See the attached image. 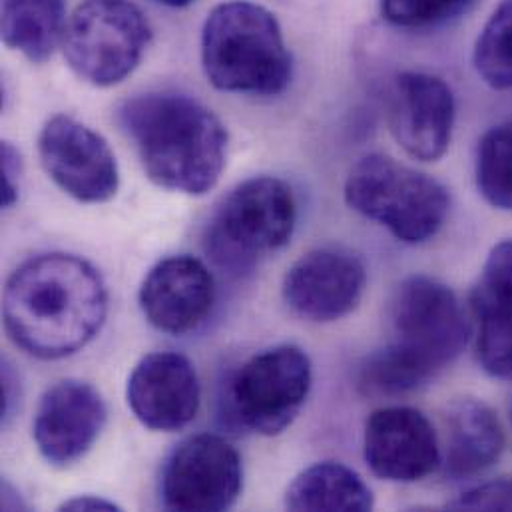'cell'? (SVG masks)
<instances>
[{
    "instance_id": "obj_16",
    "label": "cell",
    "mask_w": 512,
    "mask_h": 512,
    "mask_svg": "<svg viewBox=\"0 0 512 512\" xmlns=\"http://www.w3.org/2000/svg\"><path fill=\"white\" fill-rule=\"evenodd\" d=\"M138 299L150 325L168 335H186L212 315L214 275L198 257H166L150 269Z\"/></svg>"
},
{
    "instance_id": "obj_24",
    "label": "cell",
    "mask_w": 512,
    "mask_h": 512,
    "mask_svg": "<svg viewBox=\"0 0 512 512\" xmlns=\"http://www.w3.org/2000/svg\"><path fill=\"white\" fill-rule=\"evenodd\" d=\"M449 507L457 511H512V479L475 487Z\"/></svg>"
},
{
    "instance_id": "obj_12",
    "label": "cell",
    "mask_w": 512,
    "mask_h": 512,
    "mask_svg": "<svg viewBox=\"0 0 512 512\" xmlns=\"http://www.w3.org/2000/svg\"><path fill=\"white\" fill-rule=\"evenodd\" d=\"M363 453L369 469L391 483H417L443 461L433 423L413 407L377 409L365 423Z\"/></svg>"
},
{
    "instance_id": "obj_28",
    "label": "cell",
    "mask_w": 512,
    "mask_h": 512,
    "mask_svg": "<svg viewBox=\"0 0 512 512\" xmlns=\"http://www.w3.org/2000/svg\"><path fill=\"white\" fill-rule=\"evenodd\" d=\"M511 423H512V399H511Z\"/></svg>"
},
{
    "instance_id": "obj_20",
    "label": "cell",
    "mask_w": 512,
    "mask_h": 512,
    "mask_svg": "<svg viewBox=\"0 0 512 512\" xmlns=\"http://www.w3.org/2000/svg\"><path fill=\"white\" fill-rule=\"evenodd\" d=\"M371 489L349 467L333 461L317 463L299 473L285 493L291 511H371Z\"/></svg>"
},
{
    "instance_id": "obj_21",
    "label": "cell",
    "mask_w": 512,
    "mask_h": 512,
    "mask_svg": "<svg viewBox=\"0 0 512 512\" xmlns=\"http://www.w3.org/2000/svg\"><path fill=\"white\" fill-rule=\"evenodd\" d=\"M475 176L493 208L512 212V118L493 126L479 142Z\"/></svg>"
},
{
    "instance_id": "obj_10",
    "label": "cell",
    "mask_w": 512,
    "mask_h": 512,
    "mask_svg": "<svg viewBox=\"0 0 512 512\" xmlns=\"http://www.w3.org/2000/svg\"><path fill=\"white\" fill-rule=\"evenodd\" d=\"M38 158L48 178L82 204H104L120 188L118 162L108 142L72 116H52L38 136Z\"/></svg>"
},
{
    "instance_id": "obj_18",
    "label": "cell",
    "mask_w": 512,
    "mask_h": 512,
    "mask_svg": "<svg viewBox=\"0 0 512 512\" xmlns=\"http://www.w3.org/2000/svg\"><path fill=\"white\" fill-rule=\"evenodd\" d=\"M443 469L449 479H471L493 467L505 449V431L495 411L479 399L455 401L447 415Z\"/></svg>"
},
{
    "instance_id": "obj_26",
    "label": "cell",
    "mask_w": 512,
    "mask_h": 512,
    "mask_svg": "<svg viewBox=\"0 0 512 512\" xmlns=\"http://www.w3.org/2000/svg\"><path fill=\"white\" fill-rule=\"evenodd\" d=\"M60 511L80 512V511H120L118 505L106 501V499H98V497H76L66 501Z\"/></svg>"
},
{
    "instance_id": "obj_9",
    "label": "cell",
    "mask_w": 512,
    "mask_h": 512,
    "mask_svg": "<svg viewBox=\"0 0 512 512\" xmlns=\"http://www.w3.org/2000/svg\"><path fill=\"white\" fill-rule=\"evenodd\" d=\"M244 489V463L234 445L218 435H196L168 457L160 497L168 511L232 509Z\"/></svg>"
},
{
    "instance_id": "obj_13",
    "label": "cell",
    "mask_w": 512,
    "mask_h": 512,
    "mask_svg": "<svg viewBox=\"0 0 512 512\" xmlns=\"http://www.w3.org/2000/svg\"><path fill=\"white\" fill-rule=\"evenodd\" d=\"M367 271L359 257L339 248H321L299 257L283 277L285 303L317 323L349 315L361 301Z\"/></svg>"
},
{
    "instance_id": "obj_15",
    "label": "cell",
    "mask_w": 512,
    "mask_h": 512,
    "mask_svg": "<svg viewBox=\"0 0 512 512\" xmlns=\"http://www.w3.org/2000/svg\"><path fill=\"white\" fill-rule=\"evenodd\" d=\"M102 395L84 381L66 379L52 385L40 399L32 435L40 455L56 467L80 461L106 425Z\"/></svg>"
},
{
    "instance_id": "obj_5",
    "label": "cell",
    "mask_w": 512,
    "mask_h": 512,
    "mask_svg": "<svg viewBox=\"0 0 512 512\" xmlns=\"http://www.w3.org/2000/svg\"><path fill=\"white\" fill-rule=\"evenodd\" d=\"M297 224V202L289 184L256 176L238 184L214 212L206 250L218 265L246 271L257 259L289 244Z\"/></svg>"
},
{
    "instance_id": "obj_19",
    "label": "cell",
    "mask_w": 512,
    "mask_h": 512,
    "mask_svg": "<svg viewBox=\"0 0 512 512\" xmlns=\"http://www.w3.org/2000/svg\"><path fill=\"white\" fill-rule=\"evenodd\" d=\"M64 0H2V42L32 64L52 58L66 30Z\"/></svg>"
},
{
    "instance_id": "obj_14",
    "label": "cell",
    "mask_w": 512,
    "mask_h": 512,
    "mask_svg": "<svg viewBox=\"0 0 512 512\" xmlns=\"http://www.w3.org/2000/svg\"><path fill=\"white\" fill-rule=\"evenodd\" d=\"M126 399L134 417L152 431L186 429L200 411L202 389L194 363L176 351H156L134 367Z\"/></svg>"
},
{
    "instance_id": "obj_8",
    "label": "cell",
    "mask_w": 512,
    "mask_h": 512,
    "mask_svg": "<svg viewBox=\"0 0 512 512\" xmlns=\"http://www.w3.org/2000/svg\"><path fill=\"white\" fill-rule=\"evenodd\" d=\"M311 361L295 345H277L250 357L232 377L228 405L248 431L275 437L299 415L311 391Z\"/></svg>"
},
{
    "instance_id": "obj_17",
    "label": "cell",
    "mask_w": 512,
    "mask_h": 512,
    "mask_svg": "<svg viewBox=\"0 0 512 512\" xmlns=\"http://www.w3.org/2000/svg\"><path fill=\"white\" fill-rule=\"evenodd\" d=\"M471 309L481 367L497 379H512V240L491 250Z\"/></svg>"
},
{
    "instance_id": "obj_7",
    "label": "cell",
    "mask_w": 512,
    "mask_h": 512,
    "mask_svg": "<svg viewBox=\"0 0 512 512\" xmlns=\"http://www.w3.org/2000/svg\"><path fill=\"white\" fill-rule=\"evenodd\" d=\"M393 347L425 381L451 365L467 347L471 325L451 287L427 277H407L389 309Z\"/></svg>"
},
{
    "instance_id": "obj_3",
    "label": "cell",
    "mask_w": 512,
    "mask_h": 512,
    "mask_svg": "<svg viewBox=\"0 0 512 512\" xmlns=\"http://www.w3.org/2000/svg\"><path fill=\"white\" fill-rule=\"evenodd\" d=\"M202 64L212 86L250 96H277L291 82V54L277 18L261 4H218L202 30Z\"/></svg>"
},
{
    "instance_id": "obj_23",
    "label": "cell",
    "mask_w": 512,
    "mask_h": 512,
    "mask_svg": "<svg viewBox=\"0 0 512 512\" xmlns=\"http://www.w3.org/2000/svg\"><path fill=\"white\" fill-rule=\"evenodd\" d=\"M473 0H381V16L405 30H423L459 16Z\"/></svg>"
},
{
    "instance_id": "obj_22",
    "label": "cell",
    "mask_w": 512,
    "mask_h": 512,
    "mask_svg": "<svg viewBox=\"0 0 512 512\" xmlns=\"http://www.w3.org/2000/svg\"><path fill=\"white\" fill-rule=\"evenodd\" d=\"M475 68L495 90L512 88V0H501L475 44Z\"/></svg>"
},
{
    "instance_id": "obj_2",
    "label": "cell",
    "mask_w": 512,
    "mask_h": 512,
    "mask_svg": "<svg viewBox=\"0 0 512 512\" xmlns=\"http://www.w3.org/2000/svg\"><path fill=\"white\" fill-rule=\"evenodd\" d=\"M118 122L146 176L160 188L208 194L228 158V130L202 102L180 92H148L126 100Z\"/></svg>"
},
{
    "instance_id": "obj_1",
    "label": "cell",
    "mask_w": 512,
    "mask_h": 512,
    "mask_svg": "<svg viewBox=\"0 0 512 512\" xmlns=\"http://www.w3.org/2000/svg\"><path fill=\"white\" fill-rule=\"evenodd\" d=\"M8 337L24 353L52 361L84 349L108 315L98 269L72 254H42L18 265L2 301Z\"/></svg>"
},
{
    "instance_id": "obj_6",
    "label": "cell",
    "mask_w": 512,
    "mask_h": 512,
    "mask_svg": "<svg viewBox=\"0 0 512 512\" xmlns=\"http://www.w3.org/2000/svg\"><path fill=\"white\" fill-rule=\"evenodd\" d=\"M150 40L152 26L134 2L84 0L66 22L62 52L78 78L108 88L138 68Z\"/></svg>"
},
{
    "instance_id": "obj_25",
    "label": "cell",
    "mask_w": 512,
    "mask_h": 512,
    "mask_svg": "<svg viewBox=\"0 0 512 512\" xmlns=\"http://www.w3.org/2000/svg\"><path fill=\"white\" fill-rule=\"evenodd\" d=\"M22 162L10 142H2V206L10 208L18 200Z\"/></svg>"
},
{
    "instance_id": "obj_27",
    "label": "cell",
    "mask_w": 512,
    "mask_h": 512,
    "mask_svg": "<svg viewBox=\"0 0 512 512\" xmlns=\"http://www.w3.org/2000/svg\"><path fill=\"white\" fill-rule=\"evenodd\" d=\"M158 2L166 4V6H172V8H184V6H190L196 0H158Z\"/></svg>"
},
{
    "instance_id": "obj_11",
    "label": "cell",
    "mask_w": 512,
    "mask_h": 512,
    "mask_svg": "<svg viewBox=\"0 0 512 512\" xmlns=\"http://www.w3.org/2000/svg\"><path fill=\"white\" fill-rule=\"evenodd\" d=\"M455 114V96L443 78L415 70L395 78L389 128L411 158L419 162L443 158L453 138Z\"/></svg>"
},
{
    "instance_id": "obj_4",
    "label": "cell",
    "mask_w": 512,
    "mask_h": 512,
    "mask_svg": "<svg viewBox=\"0 0 512 512\" xmlns=\"http://www.w3.org/2000/svg\"><path fill=\"white\" fill-rule=\"evenodd\" d=\"M345 202L353 212L411 246L433 240L451 208L449 192L441 182L383 154H369L351 168Z\"/></svg>"
}]
</instances>
